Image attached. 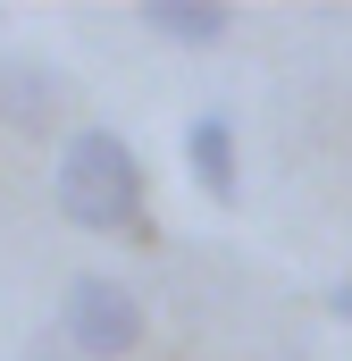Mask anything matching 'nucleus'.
I'll use <instances>...</instances> for the list:
<instances>
[{
	"label": "nucleus",
	"instance_id": "f257e3e1",
	"mask_svg": "<svg viewBox=\"0 0 352 361\" xmlns=\"http://www.w3.org/2000/svg\"><path fill=\"white\" fill-rule=\"evenodd\" d=\"M59 210L84 227V235H151V219H143V160H134V143L126 135H109V126H76L68 143H59Z\"/></svg>",
	"mask_w": 352,
	"mask_h": 361
},
{
	"label": "nucleus",
	"instance_id": "f03ea898",
	"mask_svg": "<svg viewBox=\"0 0 352 361\" xmlns=\"http://www.w3.org/2000/svg\"><path fill=\"white\" fill-rule=\"evenodd\" d=\"M59 336L76 345L84 361H118L143 345V302H134V286L109 269H84L68 294H59Z\"/></svg>",
	"mask_w": 352,
	"mask_h": 361
},
{
	"label": "nucleus",
	"instance_id": "7ed1b4c3",
	"mask_svg": "<svg viewBox=\"0 0 352 361\" xmlns=\"http://www.w3.org/2000/svg\"><path fill=\"white\" fill-rule=\"evenodd\" d=\"M184 169H193V185H201L210 202H235V193H244V169H235V118H227V109H201V118L184 126Z\"/></svg>",
	"mask_w": 352,
	"mask_h": 361
},
{
	"label": "nucleus",
	"instance_id": "20e7f679",
	"mask_svg": "<svg viewBox=\"0 0 352 361\" xmlns=\"http://www.w3.org/2000/svg\"><path fill=\"white\" fill-rule=\"evenodd\" d=\"M0 118L17 135H51L59 126V76L34 59H0Z\"/></svg>",
	"mask_w": 352,
	"mask_h": 361
},
{
	"label": "nucleus",
	"instance_id": "39448f33",
	"mask_svg": "<svg viewBox=\"0 0 352 361\" xmlns=\"http://www.w3.org/2000/svg\"><path fill=\"white\" fill-rule=\"evenodd\" d=\"M143 25L160 34V42H227L235 34V17L218 8V0H143Z\"/></svg>",
	"mask_w": 352,
	"mask_h": 361
},
{
	"label": "nucleus",
	"instance_id": "423d86ee",
	"mask_svg": "<svg viewBox=\"0 0 352 361\" xmlns=\"http://www.w3.org/2000/svg\"><path fill=\"white\" fill-rule=\"evenodd\" d=\"M327 319H352V277H344V286H327Z\"/></svg>",
	"mask_w": 352,
	"mask_h": 361
}]
</instances>
